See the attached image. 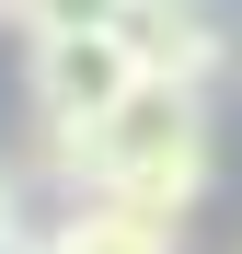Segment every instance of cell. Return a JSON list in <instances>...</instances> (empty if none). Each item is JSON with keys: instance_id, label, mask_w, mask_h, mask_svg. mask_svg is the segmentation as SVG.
<instances>
[{"instance_id": "obj_1", "label": "cell", "mask_w": 242, "mask_h": 254, "mask_svg": "<svg viewBox=\"0 0 242 254\" xmlns=\"http://www.w3.org/2000/svg\"><path fill=\"white\" fill-rule=\"evenodd\" d=\"M35 162L69 185V196H115L139 220H185L208 196V93H173V81H139L93 139H47L35 127Z\"/></svg>"}, {"instance_id": "obj_2", "label": "cell", "mask_w": 242, "mask_h": 254, "mask_svg": "<svg viewBox=\"0 0 242 254\" xmlns=\"http://www.w3.org/2000/svg\"><path fill=\"white\" fill-rule=\"evenodd\" d=\"M127 93H139L127 35H23V116L47 139H93Z\"/></svg>"}, {"instance_id": "obj_3", "label": "cell", "mask_w": 242, "mask_h": 254, "mask_svg": "<svg viewBox=\"0 0 242 254\" xmlns=\"http://www.w3.org/2000/svg\"><path fill=\"white\" fill-rule=\"evenodd\" d=\"M127 58L139 81H173V93H208V81L231 69V23L208 12V0H127Z\"/></svg>"}, {"instance_id": "obj_4", "label": "cell", "mask_w": 242, "mask_h": 254, "mask_svg": "<svg viewBox=\"0 0 242 254\" xmlns=\"http://www.w3.org/2000/svg\"><path fill=\"white\" fill-rule=\"evenodd\" d=\"M35 254H185V220H139V208L115 196H69L47 231H35Z\"/></svg>"}, {"instance_id": "obj_5", "label": "cell", "mask_w": 242, "mask_h": 254, "mask_svg": "<svg viewBox=\"0 0 242 254\" xmlns=\"http://www.w3.org/2000/svg\"><path fill=\"white\" fill-rule=\"evenodd\" d=\"M115 23H127V0H35L23 35H115Z\"/></svg>"}, {"instance_id": "obj_6", "label": "cell", "mask_w": 242, "mask_h": 254, "mask_svg": "<svg viewBox=\"0 0 242 254\" xmlns=\"http://www.w3.org/2000/svg\"><path fill=\"white\" fill-rule=\"evenodd\" d=\"M0 243H23V185L0 174Z\"/></svg>"}, {"instance_id": "obj_7", "label": "cell", "mask_w": 242, "mask_h": 254, "mask_svg": "<svg viewBox=\"0 0 242 254\" xmlns=\"http://www.w3.org/2000/svg\"><path fill=\"white\" fill-rule=\"evenodd\" d=\"M0 23H12V35H23V23H35V0H0Z\"/></svg>"}]
</instances>
